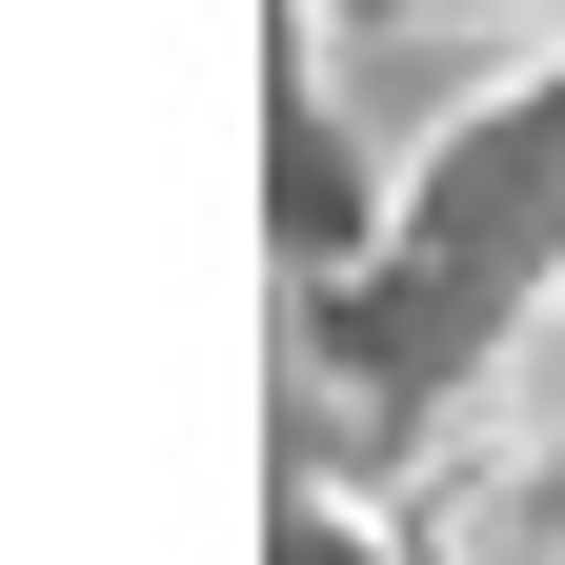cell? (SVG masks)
Returning <instances> with one entry per match:
<instances>
[{"mask_svg": "<svg viewBox=\"0 0 565 565\" xmlns=\"http://www.w3.org/2000/svg\"><path fill=\"white\" fill-rule=\"evenodd\" d=\"M323 61H505V82H545L565 61V0H282Z\"/></svg>", "mask_w": 565, "mask_h": 565, "instance_id": "3957f363", "label": "cell"}, {"mask_svg": "<svg viewBox=\"0 0 565 565\" xmlns=\"http://www.w3.org/2000/svg\"><path fill=\"white\" fill-rule=\"evenodd\" d=\"M424 565H565V343L525 404L424 445Z\"/></svg>", "mask_w": 565, "mask_h": 565, "instance_id": "7a4b0ae2", "label": "cell"}, {"mask_svg": "<svg viewBox=\"0 0 565 565\" xmlns=\"http://www.w3.org/2000/svg\"><path fill=\"white\" fill-rule=\"evenodd\" d=\"M282 565H424V525H343V505H282Z\"/></svg>", "mask_w": 565, "mask_h": 565, "instance_id": "277c9868", "label": "cell"}, {"mask_svg": "<svg viewBox=\"0 0 565 565\" xmlns=\"http://www.w3.org/2000/svg\"><path fill=\"white\" fill-rule=\"evenodd\" d=\"M565 303V61L484 82L424 141V202H384V243L343 263V343H364L384 424H484L505 364H545Z\"/></svg>", "mask_w": 565, "mask_h": 565, "instance_id": "6da1fadb", "label": "cell"}]
</instances>
